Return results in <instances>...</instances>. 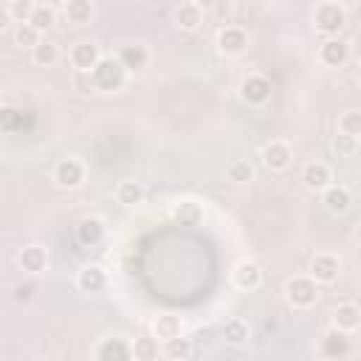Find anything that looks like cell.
I'll use <instances>...</instances> for the list:
<instances>
[{
  "instance_id": "cell-4",
  "label": "cell",
  "mask_w": 361,
  "mask_h": 361,
  "mask_svg": "<svg viewBox=\"0 0 361 361\" xmlns=\"http://www.w3.org/2000/svg\"><path fill=\"white\" fill-rule=\"evenodd\" d=\"M54 183L62 186V189H76V186H82V183H85V164H82L79 158H73V155L56 161V166H54Z\"/></svg>"
},
{
  "instance_id": "cell-26",
  "label": "cell",
  "mask_w": 361,
  "mask_h": 361,
  "mask_svg": "<svg viewBox=\"0 0 361 361\" xmlns=\"http://www.w3.org/2000/svg\"><path fill=\"white\" fill-rule=\"evenodd\" d=\"M116 200H118L121 206H135V203L144 200V186H141L138 180H121V183L116 186Z\"/></svg>"
},
{
  "instance_id": "cell-18",
  "label": "cell",
  "mask_w": 361,
  "mask_h": 361,
  "mask_svg": "<svg viewBox=\"0 0 361 361\" xmlns=\"http://www.w3.org/2000/svg\"><path fill=\"white\" fill-rule=\"evenodd\" d=\"M330 169H327V164H322V161H310V164H305V169H302V183L310 189V192H324L327 186H330Z\"/></svg>"
},
{
  "instance_id": "cell-2",
  "label": "cell",
  "mask_w": 361,
  "mask_h": 361,
  "mask_svg": "<svg viewBox=\"0 0 361 361\" xmlns=\"http://www.w3.org/2000/svg\"><path fill=\"white\" fill-rule=\"evenodd\" d=\"M344 23H347V8H344L341 3L324 0V3H319L316 11H313V25H316V31L324 34L327 39H330V37H338V31L344 28Z\"/></svg>"
},
{
  "instance_id": "cell-23",
  "label": "cell",
  "mask_w": 361,
  "mask_h": 361,
  "mask_svg": "<svg viewBox=\"0 0 361 361\" xmlns=\"http://www.w3.org/2000/svg\"><path fill=\"white\" fill-rule=\"evenodd\" d=\"M62 14L68 17V23L85 25L93 20V3L90 0H68V3H62Z\"/></svg>"
},
{
  "instance_id": "cell-19",
  "label": "cell",
  "mask_w": 361,
  "mask_h": 361,
  "mask_svg": "<svg viewBox=\"0 0 361 361\" xmlns=\"http://www.w3.org/2000/svg\"><path fill=\"white\" fill-rule=\"evenodd\" d=\"M333 327L341 330V333H353L361 327V307L353 305V302H341L336 310H333Z\"/></svg>"
},
{
  "instance_id": "cell-38",
  "label": "cell",
  "mask_w": 361,
  "mask_h": 361,
  "mask_svg": "<svg viewBox=\"0 0 361 361\" xmlns=\"http://www.w3.org/2000/svg\"><path fill=\"white\" fill-rule=\"evenodd\" d=\"M358 54H361V37H358Z\"/></svg>"
},
{
  "instance_id": "cell-25",
  "label": "cell",
  "mask_w": 361,
  "mask_h": 361,
  "mask_svg": "<svg viewBox=\"0 0 361 361\" xmlns=\"http://www.w3.org/2000/svg\"><path fill=\"white\" fill-rule=\"evenodd\" d=\"M54 23H56V6H51V3H37L34 11H31L28 25H34V28L42 34V31H48Z\"/></svg>"
},
{
  "instance_id": "cell-30",
  "label": "cell",
  "mask_w": 361,
  "mask_h": 361,
  "mask_svg": "<svg viewBox=\"0 0 361 361\" xmlns=\"http://www.w3.org/2000/svg\"><path fill=\"white\" fill-rule=\"evenodd\" d=\"M223 338H226L228 344H234V347L245 344V341H248V324H245L243 319H228V322L223 324Z\"/></svg>"
},
{
  "instance_id": "cell-9",
  "label": "cell",
  "mask_w": 361,
  "mask_h": 361,
  "mask_svg": "<svg viewBox=\"0 0 361 361\" xmlns=\"http://www.w3.org/2000/svg\"><path fill=\"white\" fill-rule=\"evenodd\" d=\"M102 62V54H99V45L96 42H87V39H82V42H76L73 48H71V65L79 71V73H93V68Z\"/></svg>"
},
{
  "instance_id": "cell-13",
  "label": "cell",
  "mask_w": 361,
  "mask_h": 361,
  "mask_svg": "<svg viewBox=\"0 0 361 361\" xmlns=\"http://www.w3.org/2000/svg\"><path fill=\"white\" fill-rule=\"evenodd\" d=\"M319 353L327 358V361H341L347 353H350V338H347V333H341V330H327L324 336H322V344H319Z\"/></svg>"
},
{
  "instance_id": "cell-27",
  "label": "cell",
  "mask_w": 361,
  "mask_h": 361,
  "mask_svg": "<svg viewBox=\"0 0 361 361\" xmlns=\"http://www.w3.org/2000/svg\"><path fill=\"white\" fill-rule=\"evenodd\" d=\"M158 358V338L155 336H138L133 341V361H155Z\"/></svg>"
},
{
  "instance_id": "cell-36",
  "label": "cell",
  "mask_w": 361,
  "mask_h": 361,
  "mask_svg": "<svg viewBox=\"0 0 361 361\" xmlns=\"http://www.w3.org/2000/svg\"><path fill=\"white\" fill-rule=\"evenodd\" d=\"M11 299H14L17 305H25V302H31V299H34V285H31V282H25V285H14V290H11Z\"/></svg>"
},
{
  "instance_id": "cell-33",
  "label": "cell",
  "mask_w": 361,
  "mask_h": 361,
  "mask_svg": "<svg viewBox=\"0 0 361 361\" xmlns=\"http://www.w3.org/2000/svg\"><path fill=\"white\" fill-rule=\"evenodd\" d=\"M228 180H234V183H248V180H254V164H251L248 158H234V161L228 164Z\"/></svg>"
},
{
  "instance_id": "cell-37",
  "label": "cell",
  "mask_w": 361,
  "mask_h": 361,
  "mask_svg": "<svg viewBox=\"0 0 361 361\" xmlns=\"http://www.w3.org/2000/svg\"><path fill=\"white\" fill-rule=\"evenodd\" d=\"M355 240H358V245H361V223H358V228H355Z\"/></svg>"
},
{
  "instance_id": "cell-35",
  "label": "cell",
  "mask_w": 361,
  "mask_h": 361,
  "mask_svg": "<svg viewBox=\"0 0 361 361\" xmlns=\"http://www.w3.org/2000/svg\"><path fill=\"white\" fill-rule=\"evenodd\" d=\"M355 149H358V138L344 135V133H338V135L333 138V152H336L338 158H350Z\"/></svg>"
},
{
  "instance_id": "cell-14",
  "label": "cell",
  "mask_w": 361,
  "mask_h": 361,
  "mask_svg": "<svg viewBox=\"0 0 361 361\" xmlns=\"http://www.w3.org/2000/svg\"><path fill=\"white\" fill-rule=\"evenodd\" d=\"M231 279H234V285L240 290H254L262 282V268L254 259H240L234 265V271H231Z\"/></svg>"
},
{
  "instance_id": "cell-6",
  "label": "cell",
  "mask_w": 361,
  "mask_h": 361,
  "mask_svg": "<svg viewBox=\"0 0 361 361\" xmlns=\"http://www.w3.org/2000/svg\"><path fill=\"white\" fill-rule=\"evenodd\" d=\"M172 20H175V25L180 31H197L203 25V20H206V8L200 3H195V0H183V3L175 6Z\"/></svg>"
},
{
  "instance_id": "cell-7",
  "label": "cell",
  "mask_w": 361,
  "mask_h": 361,
  "mask_svg": "<svg viewBox=\"0 0 361 361\" xmlns=\"http://www.w3.org/2000/svg\"><path fill=\"white\" fill-rule=\"evenodd\" d=\"M248 48V34L240 25H223L217 31V51L226 56H237Z\"/></svg>"
},
{
  "instance_id": "cell-21",
  "label": "cell",
  "mask_w": 361,
  "mask_h": 361,
  "mask_svg": "<svg viewBox=\"0 0 361 361\" xmlns=\"http://www.w3.org/2000/svg\"><path fill=\"white\" fill-rule=\"evenodd\" d=\"M76 237L82 245H99L104 240V223L99 217H82L76 226Z\"/></svg>"
},
{
  "instance_id": "cell-10",
  "label": "cell",
  "mask_w": 361,
  "mask_h": 361,
  "mask_svg": "<svg viewBox=\"0 0 361 361\" xmlns=\"http://www.w3.org/2000/svg\"><path fill=\"white\" fill-rule=\"evenodd\" d=\"M240 96L248 102V104H262L268 102L271 96V79L262 76V73H248L240 85Z\"/></svg>"
},
{
  "instance_id": "cell-5",
  "label": "cell",
  "mask_w": 361,
  "mask_h": 361,
  "mask_svg": "<svg viewBox=\"0 0 361 361\" xmlns=\"http://www.w3.org/2000/svg\"><path fill=\"white\" fill-rule=\"evenodd\" d=\"M338 274H341V259H338L336 254L322 251V254H316V257L310 259V274H307V276H313L319 285H330V282H336Z\"/></svg>"
},
{
  "instance_id": "cell-20",
  "label": "cell",
  "mask_w": 361,
  "mask_h": 361,
  "mask_svg": "<svg viewBox=\"0 0 361 361\" xmlns=\"http://www.w3.org/2000/svg\"><path fill=\"white\" fill-rule=\"evenodd\" d=\"M152 336L164 344V341H172V338H178V336H183V322H180V316H175V313H161L155 322H152Z\"/></svg>"
},
{
  "instance_id": "cell-22",
  "label": "cell",
  "mask_w": 361,
  "mask_h": 361,
  "mask_svg": "<svg viewBox=\"0 0 361 361\" xmlns=\"http://www.w3.org/2000/svg\"><path fill=\"white\" fill-rule=\"evenodd\" d=\"M324 206H327V212H333V214H341V212H347L350 209V192H347V186H341V183H330L327 189H324Z\"/></svg>"
},
{
  "instance_id": "cell-11",
  "label": "cell",
  "mask_w": 361,
  "mask_h": 361,
  "mask_svg": "<svg viewBox=\"0 0 361 361\" xmlns=\"http://www.w3.org/2000/svg\"><path fill=\"white\" fill-rule=\"evenodd\" d=\"M350 59V45L341 37H330L319 45V62L327 68H341Z\"/></svg>"
},
{
  "instance_id": "cell-28",
  "label": "cell",
  "mask_w": 361,
  "mask_h": 361,
  "mask_svg": "<svg viewBox=\"0 0 361 361\" xmlns=\"http://www.w3.org/2000/svg\"><path fill=\"white\" fill-rule=\"evenodd\" d=\"M31 59H34L37 65H42V68H51V65L59 62V45L51 42V39H42V42L31 51Z\"/></svg>"
},
{
  "instance_id": "cell-3",
  "label": "cell",
  "mask_w": 361,
  "mask_h": 361,
  "mask_svg": "<svg viewBox=\"0 0 361 361\" xmlns=\"http://www.w3.org/2000/svg\"><path fill=\"white\" fill-rule=\"evenodd\" d=\"M285 296L293 307H310L319 302V282L313 276H290L285 282Z\"/></svg>"
},
{
  "instance_id": "cell-32",
  "label": "cell",
  "mask_w": 361,
  "mask_h": 361,
  "mask_svg": "<svg viewBox=\"0 0 361 361\" xmlns=\"http://www.w3.org/2000/svg\"><path fill=\"white\" fill-rule=\"evenodd\" d=\"M14 42H17L20 48H28V51H34V48L42 42V34H39L34 25L23 23V25H17V28H14Z\"/></svg>"
},
{
  "instance_id": "cell-8",
  "label": "cell",
  "mask_w": 361,
  "mask_h": 361,
  "mask_svg": "<svg viewBox=\"0 0 361 361\" xmlns=\"http://www.w3.org/2000/svg\"><path fill=\"white\" fill-rule=\"evenodd\" d=\"M96 361H133V341H124L121 336L102 338L96 347Z\"/></svg>"
},
{
  "instance_id": "cell-34",
  "label": "cell",
  "mask_w": 361,
  "mask_h": 361,
  "mask_svg": "<svg viewBox=\"0 0 361 361\" xmlns=\"http://www.w3.org/2000/svg\"><path fill=\"white\" fill-rule=\"evenodd\" d=\"M338 133L358 138V135H361V113H358V110H347V113L338 118Z\"/></svg>"
},
{
  "instance_id": "cell-31",
  "label": "cell",
  "mask_w": 361,
  "mask_h": 361,
  "mask_svg": "<svg viewBox=\"0 0 361 361\" xmlns=\"http://www.w3.org/2000/svg\"><path fill=\"white\" fill-rule=\"evenodd\" d=\"M34 6H37V3H31V0H11V3H6V6H3V11L8 14V20H14L17 25H23V23H28V20H31Z\"/></svg>"
},
{
  "instance_id": "cell-1",
  "label": "cell",
  "mask_w": 361,
  "mask_h": 361,
  "mask_svg": "<svg viewBox=\"0 0 361 361\" xmlns=\"http://www.w3.org/2000/svg\"><path fill=\"white\" fill-rule=\"evenodd\" d=\"M124 76H127V71L116 56H102V62L90 73V87L104 90V93H116V90H121Z\"/></svg>"
},
{
  "instance_id": "cell-12",
  "label": "cell",
  "mask_w": 361,
  "mask_h": 361,
  "mask_svg": "<svg viewBox=\"0 0 361 361\" xmlns=\"http://www.w3.org/2000/svg\"><path fill=\"white\" fill-rule=\"evenodd\" d=\"M290 161H293V149H290L288 141H271V144L262 147V164L268 169L282 172V169H288Z\"/></svg>"
},
{
  "instance_id": "cell-17",
  "label": "cell",
  "mask_w": 361,
  "mask_h": 361,
  "mask_svg": "<svg viewBox=\"0 0 361 361\" xmlns=\"http://www.w3.org/2000/svg\"><path fill=\"white\" fill-rule=\"evenodd\" d=\"M17 265L25 271V274H42L48 268V251L42 245H25L20 248L17 254Z\"/></svg>"
},
{
  "instance_id": "cell-24",
  "label": "cell",
  "mask_w": 361,
  "mask_h": 361,
  "mask_svg": "<svg viewBox=\"0 0 361 361\" xmlns=\"http://www.w3.org/2000/svg\"><path fill=\"white\" fill-rule=\"evenodd\" d=\"M172 217L180 223V226H197L200 223V217H203V209H200V203L197 200H180L175 209H172Z\"/></svg>"
},
{
  "instance_id": "cell-29",
  "label": "cell",
  "mask_w": 361,
  "mask_h": 361,
  "mask_svg": "<svg viewBox=\"0 0 361 361\" xmlns=\"http://www.w3.org/2000/svg\"><path fill=\"white\" fill-rule=\"evenodd\" d=\"M161 353H164L166 358H172V361H183V358L192 355V338L178 336V338H172V341H164Z\"/></svg>"
},
{
  "instance_id": "cell-16",
  "label": "cell",
  "mask_w": 361,
  "mask_h": 361,
  "mask_svg": "<svg viewBox=\"0 0 361 361\" xmlns=\"http://www.w3.org/2000/svg\"><path fill=\"white\" fill-rule=\"evenodd\" d=\"M116 59L124 65V71H144L147 62H149V51L141 42H130V45H121L118 48Z\"/></svg>"
},
{
  "instance_id": "cell-15",
  "label": "cell",
  "mask_w": 361,
  "mask_h": 361,
  "mask_svg": "<svg viewBox=\"0 0 361 361\" xmlns=\"http://www.w3.org/2000/svg\"><path fill=\"white\" fill-rule=\"evenodd\" d=\"M104 285H107V274H104V268L96 265V262L85 265V268L79 271V276H76V288H79L82 293H102Z\"/></svg>"
}]
</instances>
